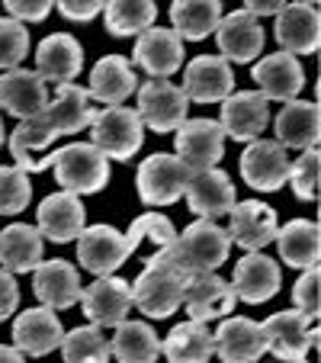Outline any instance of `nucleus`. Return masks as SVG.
<instances>
[{"instance_id": "nucleus-1", "label": "nucleus", "mask_w": 321, "mask_h": 363, "mask_svg": "<svg viewBox=\"0 0 321 363\" xmlns=\"http://www.w3.org/2000/svg\"><path fill=\"white\" fill-rule=\"evenodd\" d=\"M94 106H90L87 87L74 81H64L55 87V96H48L35 116L20 119V125L10 135V155L13 164L23 167L26 174H39L52 167V145L62 135H74V132L87 129L94 119Z\"/></svg>"}, {"instance_id": "nucleus-2", "label": "nucleus", "mask_w": 321, "mask_h": 363, "mask_svg": "<svg viewBox=\"0 0 321 363\" xmlns=\"http://www.w3.org/2000/svg\"><path fill=\"white\" fill-rule=\"evenodd\" d=\"M186 270L174 261L171 247H157L145 261L142 274L132 283V308H138L148 318H167L174 315L184 302Z\"/></svg>"}, {"instance_id": "nucleus-3", "label": "nucleus", "mask_w": 321, "mask_h": 363, "mask_svg": "<svg viewBox=\"0 0 321 363\" xmlns=\"http://www.w3.org/2000/svg\"><path fill=\"white\" fill-rule=\"evenodd\" d=\"M228 251H232V235L228 228L219 225V219H203L184 228V232L174 238L171 254L174 261L186 270V274H203V270H219L228 261Z\"/></svg>"}, {"instance_id": "nucleus-4", "label": "nucleus", "mask_w": 321, "mask_h": 363, "mask_svg": "<svg viewBox=\"0 0 321 363\" xmlns=\"http://www.w3.org/2000/svg\"><path fill=\"white\" fill-rule=\"evenodd\" d=\"M52 171L62 190H71L77 196L100 193L110 184V158L94 142H71L52 151Z\"/></svg>"}, {"instance_id": "nucleus-5", "label": "nucleus", "mask_w": 321, "mask_h": 363, "mask_svg": "<svg viewBox=\"0 0 321 363\" xmlns=\"http://www.w3.org/2000/svg\"><path fill=\"white\" fill-rule=\"evenodd\" d=\"M90 142L106 155L110 161H132L142 151L145 142V125L132 106H106L96 110L90 119Z\"/></svg>"}, {"instance_id": "nucleus-6", "label": "nucleus", "mask_w": 321, "mask_h": 363, "mask_svg": "<svg viewBox=\"0 0 321 363\" xmlns=\"http://www.w3.org/2000/svg\"><path fill=\"white\" fill-rule=\"evenodd\" d=\"M135 113L142 119V125L157 132V135H167V132L177 129L186 119V106H190L186 94L167 77H151L142 87H135Z\"/></svg>"}, {"instance_id": "nucleus-7", "label": "nucleus", "mask_w": 321, "mask_h": 363, "mask_svg": "<svg viewBox=\"0 0 321 363\" xmlns=\"http://www.w3.org/2000/svg\"><path fill=\"white\" fill-rule=\"evenodd\" d=\"M190 174L193 171L177 155L154 151L151 158L142 161V167H138V174H135L138 196H142L145 206H171V203H177V199H184Z\"/></svg>"}, {"instance_id": "nucleus-8", "label": "nucleus", "mask_w": 321, "mask_h": 363, "mask_svg": "<svg viewBox=\"0 0 321 363\" xmlns=\"http://www.w3.org/2000/svg\"><path fill=\"white\" fill-rule=\"evenodd\" d=\"M74 241H77V261L94 277L116 274L138 247L129 235L116 232L113 225H90V228L84 225V232Z\"/></svg>"}, {"instance_id": "nucleus-9", "label": "nucleus", "mask_w": 321, "mask_h": 363, "mask_svg": "<svg viewBox=\"0 0 321 363\" xmlns=\"http://www.w3.org/2000/svg\"><path fill=\"white\" fill-rule=\"evenodd\" d=\"M274 35L289 55H315L321 45V13L318 4L308 0H286L276 13Z\"/></svg>"}, {"instance_id": "nucleus-10", "label": "nucleus", "mask_w": 321, "mask_h": 363, "mask_svg": "<svg viewBox=\"0 0 321 363\" xmlns=\"http://www.w3.org/2000/svg\"><path fill=\"white\" fill-rule=\"evenodd\" d=\"M260 325H264V335H266V350L276 354L280 360H302L321 337L315 318H308L299 308L276 312V315H270Z\"/></svg>"}, {"instance_id": "nucleus-11", "label": "nucleus", "mask_w": 321, "mask_h": 363, "mask_svg": "<svg viewBox=\"0 0 321 363\" xmlns=\"http://www.w3.org/2000/svg\"><path fill=\"white\" fill-rule=\"evenodd\" d=\"M77 302H81L84 315L94 325H100V328H116L132 312V283L116 274H103V277H96L90 286L81 289V299Z\"/></svg>"}, {"instance_id": "nucleus-12", "label": "nucleus", "mask_w": 321, "mask_h": 363, "mask_svg": "<svg viewBox=\"0 0 321 363\" xmlns=\"http://www.w3.org/2000/svg\"><path fill=\"white\" fill-rule=\"evenodd\" d=\"M266 123H270V100L260 90H232L222 100L219 125L225 132V138L247 145L254 138H260Z\"/></svg>"}, {"instance_id": "nucleus-13", "label": "nucleus", "mask_w": 321, "mask_h": 363, "mask_svg": "<svg viewBox=\"0 0 321 363\" xmlns=\"http://www.w3.org/2000/svg\"><path fill=\"white\" fill-rule=\"evenodd\" d=\"M174 132H177V158L190 171L215 167L225 155V132H222L219 119H184Z\"/></svg>"}, {"instance_id": "nucleus-14", "label": "nucleus", "mask_w": 321, "mask_h": 363, "mask_svg": "<svg viewBox=\"0 0 321 363\" xmlns=\"http://www.w3.org/2000/svg\"><path fill=\"white\" fill-rule=\"evenodd\" d=\"M235 302L238 296H235L232 283L222 280L215 270H203V274L186 277L180 308H186V315L196 322H219L235 308Z\"/></svg>"}, {"instance_id": "nucleus-15", "label": "nucleus", "mask_w": 321, "mask_h": 363, "mask_svg": "<svg viewBox=\"0 0 321 363\" xmlns=\"http://www.w3.org/2000/svg\"><path fill=\"white\" fill-rule=\"evenodd\" d=\"M289 151L280 142H270V138H254L247 142L244 155H241V177L247 186L260 193H274L286 184L289 177Z\"/></svg>"}, {"instance_id": "nucleus-16", "label": "nucleus", "mask_w": 321, "mask_h": 363, "mask_svg": "<svg viewBox=\"0 0 321 363\" xmlns=\"http://www.w3.org/2000/svg\"><path fill=\"white\" fill-rule=\"evenodd\" d=\"M87 225V213L77 193L58 190L52 196H45L35 209V228L42 232V238L55 241V245H68Z\"/></svg>"}, {"instance_id": "nucleus-17", "label": "nucleus", "mask_w": 321, "mask_h": 363, "mask_svg": "<svg viewBox=\"0 0 321 363\" xmlns=\"http://www.w3.org/2000/svg\"><path fill=\"white\" fill-rule=\"evenodd\" d=\"M215 39H219V55L225 62L235 65H251L264 55V26L257 23V16H251L247 10H235L225 13L215 26Z\"/></svg>"}, {"instance_id": "nucleus-18", "label": "nucleus", "mask_w": 321, "mask_h": 363, "mask_svg": "<svg viewBox=\"0 0 321 363\" xmlns=\"http://www.w3.org/2000/svg\"><path fill=\"white\" fill-rule=\"evenodd\" d=\"M180 90L193 103H222L235 90L232 62H225L222 55H196L190 65H184Z\"/></svg>"}, {"instance_id": "nucleus-19", "label": "nucleus", "mask_w": 321, "mask_h": 363, "mask_svg": "<svg viewBox=\"0 0 321 363\" xmlns=\"http://www.w3.org/2000/svg\"><path fill=\"white\" fill-rule=\"evenodd\" d=\"M184 199H186V206H190V213L203 216V219H222V216H228V209L238 203V193H235V184L225 171L205 167V171L190 174Z\"/></svg>"}, {"instance_id": "nucleus-20", "label": "nucleus", "mask_w": 321, "mask_h": 363, "mask_svg": "<svg viewBox=\"0 0 321 363\" xmlns=\"http://www.w3.org/2000/svg\"><path fill=\"white\" fill-rule=\"evenodd\" d=\"M132 58L151 77H171L184 68V39L167 26H148L135 35Z\"/></svg>"}, {"instance_id": "nucleus-21", "label": "nucleus", "mask_w": 321, "mask_h": 363, "mask_svg": "<svg viewBox=\"0 0 321 363\" xmlns=\"http://www.w3.org/2000/svg\"><path fill=\"white\" fill-rule=\"evenodd\" d=\"M283 286V274L280 264L270 261L260 251H244L238 264H235V277H232V289L241 302L247 306H260V302L274 299Z\"/></svg>"}, {"instance_id": "nucleus-22", "label": "nucleus", "mask_w": 321, "mask_h": 363, "mask_svg": "<svg viewBox=\"0 0 321 363\" xmlns=\"http://www.w3.org/2000/svg\"><path fill=\"white\" fill-rule=\"evenodd\" d=\"M276 228V209H270L260 199H244V203H235L228 209V235H232V245H238L241 251H260L274 241Z\"/></svg>"}, {"instance_id": "nucleus-23", "label": "nucleus", "mask_w": 321, "mask_h": 363, "mask_svg": "<svg viewBox=\"0 0 321 363\" xmlns=\"http://www.w3.org/2000/svg\"><path fill=\"white\" fill-rule=\"evenodd\" d=\"M251 77L266 100L280 103L295 100L305 87V71H302L299 58L289 52H274V55H264L260 62H254Z\"/></svg>"}, {"instance_id": "nucleus-24", "label": "nucleus", "mask_w": 321, "mask_h": 363, "mask_svg": "<svg viewBox=\"0 0 321 363\" xmlns=\"http://www.w3.org/2000/svg\"><path fill=\"white\" fill-rule=\"evenodd\" d=\"M13 344L23 350V357H45L52 350H58L64 337V328L58 322L55 308L48 306H35L26 308L13 318Z\"/></svg>"}, {"instance_id": "nucleus-25", "label": "nucleus", "mask_w": 321, "mask_h": 363, "mask_svg": "<svg viewBox=\"0 0 321 363\" xmlns=\"http://www.w3.org/2000/svg\"><path fill=\"white\" fill-rule=\"evenodd\" d=\"M35 71L42 81L64 84L84 71V48L71 33H52L35 48Z\"/></svg>"}, {"instance_id": "nucleus-26", "label": "nucleus", "mask_w": 321, "mask_h": 363, "mask_svg": "<svg viewBox=\"0 0 321 363\" xmlns=\"http://www.w3.org/2000/svg\"><path fill=\"white\" fill-rule=\"evenodd\" d=\"M81 274H77L74 264L62 261H42L33 270V293L42 306L48 308H71L81 299Z\"/></svg>"}, {"instance_id": "nucleus-27", "label": "nucleus", "mask_w": 321, "mask_h": 363, "mask_svg": "<svg viewBox=\"0 0 321 363\" xmlns=\"http://www.w3.org/2000/svg\"><path fill=\"white\" fill-rule=\"evenodd\" d=\"M276 142L283 148H295V151H305V148H318V138H321V113H318V103L312 100H286L280 113H276Z\"/></svg>"}, {"instance_id": "nucleus-28", "label": "nucleus", "mask_w": 321, "mask_h": 363, "mask_svg": "<svg viewBox=\"0 0 321 363\" xmlns=\"http://www.w3.org/2000/svg\"><path fill=\"white\" fill-rule=\"evenodd\" d=\"M215 337V354L222 360L232 363H247L257 360V357L266 354V335L264 325L254 322V318H222L219 331H212Z\"/></svg>"}, {"instance_id": "nucleus-29", "label": "nucleus", "mask_w": 321, "mask_h": 363, "mask_svg": "<svg viewBox=\"0 0 321 363\" xmlns=\"http://www.w3.org/2000/svg\"><path fill=\"white\" fill-rule=\"evenodd\" d=\"M48 103V87L39 77V71L26 68H10L0 74V106L10 116L29 119Z\"/></svg>"}, {"instance_id": "nucleus-30", "label": "nucleus", "mask_w": 321, "mask_h": 363, "mask_svg": "<svg viewBox=\"0 0 321 363\" xmlns=\"http://www.w3.org/2000/svg\"><path fill=\"white\" fill-rule=\"evenodd\" d=\"M138 87V74L132 68L129 58L123 55H103L100 62L90 71V100L106 103V106H116V103H125Z\"/></svg>"}, {"instance_id": "nucleus-31", "label": "nucleus", "mask_w": 321, "mask_h": 363, "mask_svg": "<svg viewBox=\"0 0 321 363\" xmlns=\"http://www.w3.org/2000/svg\"><path fill=\"white\" fill-rule=\"evenodd\" d=\"M42 251H45V238L35 225L13 222L0 232V267L10 274H33L42 264Z\"/></svg>"}, {"instance_id": "nucleus-32", "label": "nucleus", "mask_w": 321, "mask_h": 363, "mask_svg": "<svg viewBox=\"0 0 321 363\" xmlns=\"http://www.w3.org/2000/svg\"><path fill=\"white\" fill-rule=\"evenodd\" d=\"M274 241H276V247H280V257L295 270L315 267L321 257V235L312 219L286 222L283 228H276Z\"/></svg>"}, {"instance_id": "nucleus-33", "label": "nucleus", "mask_w": 321, "mask_h": 363, "mask_svg": "<svg viewBox=\"0 0 321 363\" xmlns=\"http://www.w3.org/2000/svg\"><path fill=\"white\" fill-rule=\"evenodd\" d=\"M161 354L167 360H177V363H199V360H209L215 354V337L209 331V322H180L171 328V335L161 341Z\"/></svg>"}, {"instance_id": "nucleus-34", "label": "nucleus", "mask_w": 321, "mask_h": 363, "mask_svg": "<svg viewBox=\"0 0 321 363\" xmlns=\"http://www.w3.org/2000/svg\"><path fill=\"white\" fill-rule=\"evenodd\" d=\"M222 20V0H174L171 29L184 42H203Z\"/></svg>"}, {"instance_id": "nucleus-35", "label": "nucleus", "mask_w": 321, "mask_h": 363, "mask_svg": "<svg viewBox=\"0 0 321 363\" xmlns=\"http://www.w3.org/2000/svg\"><path fill=\"white\" fill-rule=\"evenodd\" d=\"M113 331H116V335L110 337V354L119 357V360H125V363H151V360L161 357V337L154 335L151 325L123 318Z\"/></svg>"}, {"instance_id": "nucleus-36", "label": "nucleus", "mask_w": 321, "mask_h": 363, "mask_svg": "<svg viewBox=\"0 0 321 363\" xmlns=\"http://www.w3.org/2000/svg\"><path fill=\"white\" fill-rule=\"evenodd\" d=\"M157 4L154 0H106L103 4V20H106V33L110 35H138L142 29L154 26Z\"/></svg>"}, {"instance_id": "nucleus-37", "label": "nucleus", "mask_w": 321, "mask_h": 363, "mask_svg": "<svg viewBox=\"0 0 321 363\" xmlns=\"http://www.w3.org/2000/svg\"><path fill=\"white\" fill-rule=\"evenodd\" d=\"M58 350H62L64 360H110V337L103 335L100 325H81V328H71L68 335L62 337V344H58Z\"/></svg>"}, {"instance_id": "nucleus-38", "label": "nucleus", "mask_w": 321, "mask_h": 363, "mask_svg": "<svg viewBox=\"0 0 321 363\" xmlns=\"http://www.w3.org/2000/svg\"><path fill=\"white\" fill-rule=\"evenodd\" d=\"M33 203V184L23 167H0V216H20Z\"/></svg>"}, {"instance_id": "nucleus-39", "label": "nucleus", "mask_w": 321, "mask_h": 363, "mask_svg": "<svg viewBox=\"0 0 321 363\" xmlns=\"http://www.w3.org/2000/svg\"><path fill=\"white\" fill-rule=\"evenodd\" d=\"M29 55V29L13 16H0V71L20 68Z\"/></svg>"}, {"instance_id": "nucleus-40", "label": "nucleus", "mask_w": 321, "mask_h": 363, "mask_svg": "<svg viewBox=\"0 0 321 363\" xmlns=\"http://www.w3.org/2000/svg\"><path fill=\"white\" fill-rule=\"evenodd\" d=\"M318 148H305L295 158V164H289V177L286 184L293 186V193L299 199H305V203H312L315 196H318Z\"/></svg>"}, {"instance_id": "nucleus-41", "label": "nucleus", "mask_w": 321, "mask_h": 363, "mask_svg": "<svg viewBox=\"0 0 321 363\" xmlns=\"http://www.w3.org/2000/svg\"><path fill=\"white\" fill-rule=\"evenodd\" d=\"M125 235H129L135 245H142V238H148L154 247H171L174 238H177V228H174V222L167 219L164 213H145V216H138V219H132Z\"/></svg>"}, {"instance_id": "nucleus-42", "label": "nucleus", "mask_w": 321, "mask_h": 363, "mask_svg": "<svg viewBox=\"0 0 321 363\" xmlns=\"http://www.w3.org/2000/svg\"><path fill=\"white\" fill-rule=\"evenodd\" d=\"M318 286H321V277H318V264L315 267H305L302 270V277L295 280L293 286V302L299 312H305L308 318H315L318 322Z\"/></svg>"}, {"instance_id": "nucleus-43", "label": "nucleus", "mask_w": 321, "mask_h": 363, "mask_svg": "<svg viewBox=\"0 0 321 363\" xmlns=\"http://www.w3.org/2000/svg\"><path fill=\"white\" fill-rule=\"evenodd\" d=\"M4 7L10 10V16L20 23H42L52 7H55V0H4Z\"/></svg>"}, {"instance_id": "nucleus-44", "label": "nucleus", "mask_w": 321, "mask_h": 363, "mask_svg": "<svg viewBox=\"0 0 321 363\" xmlns=\"http://www.w3.org/2000/svg\"><path fill=\"white\" fill-rule=\"evenodd\" d=\"M106 0H55L58 13L71 23H90L96 13H103Z\"/></svg>"}, {"instance_id": "nucleus-45", "label": "nucleus", "mask_w": 321, "mask_h": 363, "mask_svg": "<svg viewBox=\"0 0 321 363\" xmlns=\"http://www.w3.org/2000/svg\"><path fill=\"white\" fill-rule=\"evenodd\" d=\"M20 306V286H16V274L0 267V322H7Z\"/></svg>"}, {"instance_id": "nucleus-46", "label": "nucleus", "mask_w": 321, "mask_h": 363, "mask_svg": "<svg viewBox=\"0 0 321 363\" xmlns=\"http://www.w3.org/2000/svg\"><path fill=\"white\" fill-rule=\"evenodd\" d=\"M283 4H286V0H244V10L251 16H276L283 10Z\"/></svg>"}, {"instance_id": "nucleus-47", "label": "nucleus", "mask_w": 321, "mask_h": 363, "mask_svg": "<svg viewBox=\"0 0 321 363\" xmlns=\"http://www.w3.org/2000/svg\"><path fill=\"white\" fill-rule=\"evenodd\" d=\"M0 360H13V363H20V360H23V350L16 347V344H0Z\"/></svg>"}, {"instance_id": "nucleus-48", "label": "nucleus", "mask_w": 321, "mask_h": 363, "mask_svg": "<svg viewBox=\"0 0 321 363\" xmlns=\"http://www.w3.org/2000/svg\"><path fill=\"white\" fill-rule=\"evenodd\" d=\"M7 142V129H4V119H0V145Z\"/></svg>"}, {"instance_id": "nucleus-49", "label": "nucleus", "mask_w": 321, "mask_h": 363, "mask_svg": "<svg viewBox=\"0 0 321 363\" xmlns=\"http://www.w3.org/2000/svg\"><path fill=\"white\" fill-rule=\"evenodd\" d=\"M308 4H318V0H308Z\"/></svg>"}]
</instances>
